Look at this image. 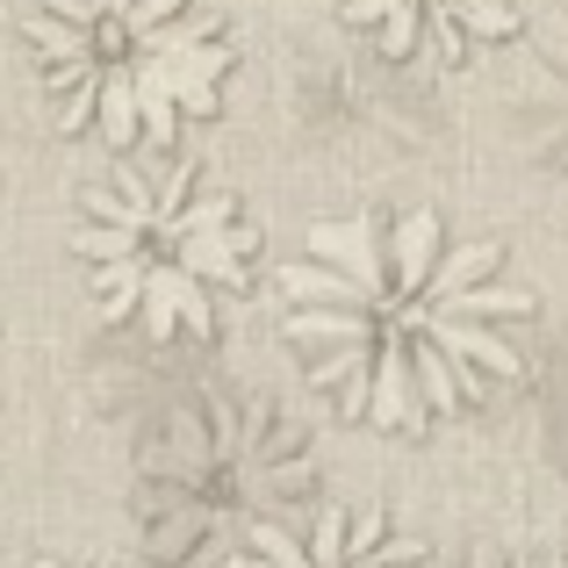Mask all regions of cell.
Returning <instances> with one entry per match:
<instances>
[{"label": "cell", "instance_id": "cell-6", "mask_svg": "<svg viewBox=\"0 0 568 568\" xmlns=\"http://www.w3.org/2000/svg\"><path fill=\"white\" fill-rule=\"evenodd\" d=\"M346 22L388 58V65H468L483 43L518 37V0H338Z\"/></svg>", "mask_w": 568, "mask_h": 568}, {"label": "cell", "instance_id": "cell-5", "mask_svg": "<svg viewBox=\"0 0 568 568\" xmlns=\"http://www.w3.org/2000/svg\"><path fill=\"white\" fill-rule=\"evenodd\" d=\"M223 568H432V555L375 504H317L310 518H260Z\"/></svg>", "mask_w": 568, "mask_h": 568}, {"label": "cell", "instance_id": "cell-1", "mask_svg": "<svg viewBox=\"0 0 568 568\" xmlns=\"http://www.w3.org/2000/svg\"><path fill=\"white\" fill-rule=\"evenodd\" d=\"M532 310L504 252L460 237L439 209L324 216L281 266V332L303 375L375 432H417L518 382Z\"/></svg>", "mask_w": 568, "mask_h": 568}, {"label": "cell", "instance_id": "cell-4", "mask_svg": "<svg viewBox=\"0 0 568 568\" xmlns=\"http://www.w3.org/2000/svg\"><path fill=\"white\" fill-rule=\"evenodd\" d=\"M295 483H303V432L266 410L209 403L194 417H173L144 446V526L181 555L202 540H223L231 555L260 518H274V497H288Z\"/></svg>", "mask_w": 568, "mask_h": 568}, {"label": "cell", "instance_id": "cell-2", "mask_svg": "<svg viewBox=\"0 0 568 568\" xmlns=\"http://www.w3.org/2000/svg\"><path fill=\"white\" fill-rule=\"evenodd\" d=\"M22 29L58 123L115 152H166L187 115L223 109L237 65L216 0H37Z\"/></svg>", "mask_w": 568, "mask_h": 568}, {"label": "cell", "instance_id": "cell-3", "mask_svg": "<svg viewBox=\"0 0 568 568\" xmlns=\"http://www.w3.org/2000/svg\"><path fill=\"white\" fill-rule=\"evenodd\" d=\"M72 260L101 317L138 324L144 338H209L231 295L252 281V223L231 187L187 159L123 166L80 194Z\"/></svg>", "mask_w": 568, "mask_h": 568}, {"label": "cell", "instance_id": "cell-7", "mask_svg": "<svg viewBox=\"0 0 568 568\" xmlns=\"http://www.w3.org/2000/svg\"><path fill=\"white\" fill-rule=\"evenodd\" d=\"M37 568H65V561H37ZM80 568H115V561H80Z\"/></svg>", "mask_w": 568, "mask_h": 568}]
</instances>
